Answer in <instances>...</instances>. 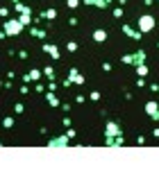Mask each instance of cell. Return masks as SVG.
Segmentation results:
<instances>
[{"instance_id": "obj_1", "label": "cell", "mask_w": 159, "mask_h": 172, "mask_svg": "<svg viewBox=\"0 0 159 172\" xmlns=\"http://www.w3.org/2000/svg\"><path fill=\"white\" fill-rule=\"evenodd\" d=\"M136 25H139V32H141V34H150L157 27V18L152 14H143V16H139Z\"/></svg>"}, {"instance_id": "obj_2", "label": "cell", "mask_w": 159, "mask_h": 172, "mask_svg": "<svg viewBox=\"0 0 159 172\" xmlns=\"http://www.w3.org/2000/svg\"><path fill=\"white\" fill-rule=\"evenodd\" d=\"M120 61L125 66H139V63H146V52L143 50H136V52H127L120 57Z\"/></svg>"}, {"instance_id": "obj_3", "label": "cell", "mask_w": 159, "mask_h": 172, "mask_svg": "<svg viewBox=\"0 0 159 172\" xmlns=\"http://www.w3.org/2000/svg\"><path fill=\"white\" fill-rule=\"evenodd\" d=\"M23 27H25V25H23L21 21H7V23H5V30H3V32H5L7 36H16L18 32L23 30Z\"/></svg>"}, {"instance_id": "obj_4", "label": "cell", "mask_w": 159, "mask_h": 172, "mask_svg": "<svg viewBox=\"0 0 159 172\" xmlns=\"http://www.w3.org/2000/svg\"><path fill=\"white\" fill-rule=\"evenodd\" d=\"M146 113H148V118H150V120L159 122V104L155 100H148L146 102Z\"/></svg>"}, {"instance_id": "obj_5", "label": "cell", "mask_w": 159, "mask_h": 172, "mask_svg": "<svg viewBox=\"0 0 159 172\" xmlns=\"http://www.w3.org/2000/svg\"><path fill=\"white\" fill-rule=\"evenodd\" d=\"M118 134H123V131H120V125H118V122H114V120H107V125H105V136H107V138H114V136H118Z\"/></svg>"}, {"instance_id": "obj_6", "label": "cell", "mask_w": 159, "mask_h": 172, "mask_svg": "<svg viewBox=\"0 0 159 172\" xmlns=\"http://www.w3.org/2000/svg\"><path fill=\"white\" fill-rule=\"evenodd\" d=\"M123 32L130 36V39H134V41H141V36H143L139 30H134V27H132V25H127V23H123Z\"/></svg>"}, {"instance_id": "obj_7", "label": "cell", "mask_w": 159, "mask_h": 172, "mask_svg": "<svg viewBox=\"0 0 159 172\" xmlns=\"http://www.w3.org/2000/svg\"><path fill=\"white\" fill-rule=\"evenodd\" d=\"M48 147H68V136H57V138H52L48 140Z\"/></svg>"}, {"instance_id": "obj_8", "label": "cell", "mask_w": 159, "mask_h": 172, "mask_svg": "<svg viewBox=\"0 0 159 172\" xmlns=\"http://www.w3.org/2000/svg\"><path fill=\"white\" fill-rule=\"evenodd\" d=\"M43 52H48L52 59H59V48L52 45V43H45V45H43Z\"/></svg>"}, {"instance_id": "obj_9", "label": "cell", "mask_w": 159, "mask_h": 172, "mask_svg": "<svg viewBox=\"0 0 159 172\" xmlns=\"http://www.w3.org/2000/svg\"><path fill=\"white\" fill-rule=\"evenodd\" d=\"M134 70H136L139 77H148V75H150V66L148 63H139V66H134Z\"/></svg>"}, {"instance_id": "obj_10", "label": "cell", "mask_w": 159, "mask_h": 172, "mask_svg": "<svg viewBox=\"0 0 159 172\" xmlns=\"http://www.w3.org/2000/svg\"><path fill=\"white\" fill-rule=\"evenodd\" d=\"M111 0H84V5H93V7H98V9H105L109 7Z\"/></svg>"}, {"instance_id": "obj_11", "label": "cell", "mask_w": 159, "mask_h": 172, "mask_svg": "<svg viewBox=\"0 0 159 172\" xmlns=\"http://www.w3.org/2000/svg\"><path fill=\"white\" fill-rule=\"evenodd\" d=\"M71 84H84V77L77 73V68H71V79H68Z\"/></svg>"}, {"instance_id": "obj_12", "label": "cell", "mask_w": 159, "mask_h": 172, "mask_svg": "<svg viewBox=\"0 0 159 172\" xmlns=\"http://www.w3.org/2000/svg\"><path fill=\"white\" fill-rule=\"evenodd\" d=\"M93 41L96 43H105L107 41V32L105 30H93Z\"/></svg>"}, {"instance_id": "obj_13", "label": "cell", "mask_w": 159, "mask_h": 172, "mask_svg": "<svg viewBox=\"0 0 159 172\" xmlns=\"http://www.w3.org/2000/svg\"><path fill=\"white\" fill-rule=\"evenodd\" d=\"M23 79H25V82H34V79H41V70H36V68H34V70H30V73H27Z\"/></svg>"}, {"instance_id": "obj_14", "label": "cell", "mask_w": 159, "mask_h": 172, "mask_svg": "<svg viewBox=\"0 0 159 172\" xmlns=\"http://www.w3.org/2000/svg\"><path fill=\"white\" fill-rule=\"evenodd\" d=\"M16 12H21V14H32V9H30V7H25V5H21V3L16 0Z\"/></svg>"}, {"instance_id": "obj_15", "label": "cell", "mask_w": 159, "mask_h": 172, "mask_svg": "<svg viewBox=\"0 0 159 172\" xmlns=\"http://www.w3.org/2000/svg\"><path fill=\"white\" fill-rule=\"evenodd\" d=\"M66 5H68V9H77L82 3H80V0H66Z\"/></svg>"}, {"instance_id": "obj_16", "label": "cell", "mask_w": 159, "mask_h": 172, "mask_svg": "<svg viewBox=\"0 0 159 172\" xmlns=\"http://www.w3.org/2000/svg\"><path fill=\"white\" fill-rule=\"evenodd\" d=\"M89 100H91V102H98V100H100V93H98V91H91V93H89Z\"/></svg>"}, {"instance_id": "obj_17", "label": "cell", "mask_w": 159, "mask_h": 172, "mask_svg": "<svg viewBox=\"0 0 159 172\" xmlns=\"http://www.w3.org/2000/svg\"><path fill=\"white\" fill-rule=\"evenodd\" d=\"M48 102L52 104V107H59V100H57V98H55V95H52V93H48Z\"/></svg>"}, {"instance_id": "obj_18", "label": "cell", "mask_w": 159, "mask_h": 172, "mask_svg": "<svg viewBox=\"0 0 159 172\" xmlns=\"http://www.w3.org/2000/svg\"><path fill=\"white\" fill-rule=\"evenodd\" d=\"M23 25H30V14H21V18H18Z\"/></svg>"}, {"instance_id": "obj_19", "label": "cell", "mask_w": 159, "mask_h": 172, "mask_svg": "<svg viewBox=\"0 0 159 172\" xmlns=\"http://www.w3.org/2000/svg\"><path fill=\"white\" fill-rule=\"evenodd\" d=\"M114 18H123V7H114Z\"/></svg>"}, {"instance_id": "obj_20", "label": "cell", "mask_w": 159, "mask_h": 172, "mask_svg": "<svg viewBox=\"0 0 159 172\" xmlns=\"http://www.w3.org/2000/svg\"><path fill=\"white\" fill-rule=\"evenodd\" d=\"M12 125H14V118H3V127H7V129H9Z\"/></svg>"}, {"instance_id": "obj_21", "label": "cell", "mask_w": 159, "mask_h": 172, "mask_svg": "<svg viewBox=\"0 0 159 172\" xmlns=\"http://www.w3.org/2000/svg\"><path fill=\"white\" fill-rule=\"evenodd\" d=\"M66 48H68V52H75V50H77V43H75V41H68Z\"/></svg>"}, {"instance_id": "obj_22", "label": "cell", "mask_w": 159, "mask_h": 172, "mask_svg": "<svg viewBox=\"0 0 159 172\" xmlns=\"http://www.w3.org/2000/svg\"><path fill=\"white\" fill-rule=\"evenodd\" d=\"M43 75H45V77H50V79H55V70H52V68H45Z\"/></svg>"}, {"instance_id": "obj_23", "label": "cell", "mask_w": 159, "mask_h": 172, "mask_svg": "<svg viewBox=\"0 0 159 172\" xmlns=\"http://www.w3.org/2000/svg\"><path fill=\"white\" fill-rule=\"evenodd\" d=\"M43 16H45V18H55V16H57V12H55V9H48Z\"/></svg>"}, {"instance_id": "obj_24", "label": "cell", "mask_w": 159, "mask_h": 172, "mask_svg": "<svg viewBox=\"0 0 159 172\" xmlns=\"http://www.w3.org/2000/svg\"><path fill=\"white\" fill-rule=\"evenodd\" d=\"M102 70L109 73V70H111V63H109V61H105V63H102Z\"/></svg>"}, {"instance_id": "obj_25", "label": "cell", "mask_w": 159, "mask_h": 172, "mask_svg": "<svg viewBox=\"0 0 159 172\" xmlns=\"http://www.w3.org/2000/svg\"><path fill=\"white\" fill-rule=\"evenodd\" d=\"M14 111H16V113H23V104H21V102H18V104H16V107H14Z\"/></svg>"}, {"instance_id": "obj_26", "label": "cell", "mask_w": 159, "mask_h": 172, "mask_svg": "<svg viewBox=\"0 0 159 172\" xmlns=\"http://www.w3.org/2000/svg\"><path fill=\"white\" fill-rule=\"evenodd\" d=\"M152 136H155V138H159V127H155V129H152Z\"/></svg>"}, {"instance_id": "obj_27", "label": "cell", "mask_w": 159, "mask_h": 172, "mask_svg": "<svg viewBox=\"0 0 159 172\" xmlns=\"http://www.w3.org/2000/svg\"><path fill=\"white\" fill-rule=\"evenodd\" d=\"M157 48H159V41H157Z\"/></svg>"}, {"instance_id": "obj_28", "label": "cell", "mask_w": 159, "mask_h": 172, "mask_svg": "<svg viewBox=\"0 0 159 172\" xmlns=\"http://www.w3.org/2000/svg\"><path fill=\"white\" fill-rule=\"evenodd\" d=\"M157 93H159V89H157Z\"/></svg>"}, {"instance_id": "obj_29", "label": "cell", "mask_w": 159, "mask_h": 172, "mask_svg": "<svg viewBox=\"0 0 159 172\" xmlns=\"http://www.w3.org/2000/svg\"><path fill=\"white\" fill-rule=\"evenodd\" d=\"M157 3H159V0H157Z\"/></svg>"}]
</instances>
